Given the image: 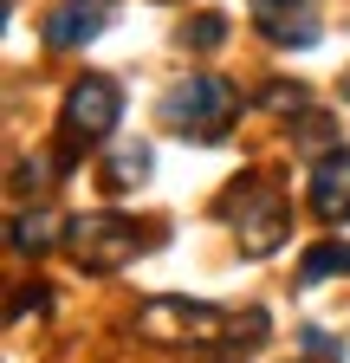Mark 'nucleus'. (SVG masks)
<instances>
[{"mask_svg":"<svg viewBox=\"0 0 350 363\" xmlns=\"http://www.w3.org/2000/svg\"><path fill=\"white\" fill-rule=\"evenodd\" d=\"M65 240H72V259L84 272H117L137 259V220H123V214H78L65 220Z\"/></svg>","mask_w":350,"mask_h":363,"instance_id":"4","label":"nucleus"},{"mask_svg":"<svg viewBox=\"0 0 350 363\" xmlns=\"http://www.w3.org/2000/svg\"><path fill=\"white\" fill-rule=\"evenodd\" d=\"M52 214H13V253H46L52 247Z\"/></svg>","mask_w":350,"mask_h":363,"instance_id":"10","label":"nucleus"},{"mask_svg":"<svg viewBox=\"0 0 350 363\" xmlns=\"http://www.w3.org/2000/svg\"><path fill=\"white\" fill-rule=\"evenodd\" d=\"M117 117H123V91H117L111 78H78V84L65 91V162H72L78 150L104 143V136L117 130Z\"/></svg>","mask_w":350,"mask_h":363,"instance_id":"3","label":"nucleus"},{"mask_svg":"<svg viewBox=\"0 0 350 363\" xmlns=\"http://www.w3.org/2000/svg\"><path fill=\"white\" fill-rule=\"evenodd\" d=\"M221 220L227 227H240V253H253V259H266V253H279L286 247V234H292V214H286V201H279V189H266V182H240V189H227L221 195Z\"/></svg>","mask_w":350,"mask_h":363,"instance_id":"2","label":"nucleus"},{"mask_svg":"<svg viewBox=\"0 0 350 363\" xmlns=\"http://www.w3.org/2000/svg\"><path fill=\"white\" fill-rule=\"evenodd\" d=\"M344 98H350V78H344Z\"/></svg>","mask_w":350,"mask_h":363,"instance_id":"13","label":"nucleus"},{"mask_svg":"<svg viewBox=\"0 0 350 363\" xmlns=\"http://www.w3.org/2000/svg\"><path fill=\"white\" fill-rule=\"evenodd\" d=\"M143 175H149V150H143V143H117V150H111V162H104V189L123 195V189H137Z\"/></svg>","mask_w":350,"mask_h":363,"instance_id":"9","label":"nucleus"},{"mask_svg":"<svg viewBox=\"0 0 350 363\" xmlns=\"http://www.w3.org/2000/svg\"><path fill=\"white\" fill-rule=\"evenodd\" d=\"M312 214L324 227H350V150H331L312 162Z\"/></svg>","mask_w":350,"mask_h":363,"instance_id":"6","label":"nucleus"},{"mask_svg":"<svg viewBox=\"0 0 350 363\" xmlns=\"http://www.w3.org/2000/svg\"><path fill=\"white\" fill-rule=\"evenodd\" d=\"M253 26L273 45H312L318 39V0H253Z\"/></svg>","mask_w":350,"mask_h":363,"instance_id":"7","label":"nucleus"},{"mask_svg":"<svg viewBox=\"0 0 350 363\" xmlns=\"http://www.w3.org/2000/svg\"><path fill=\"white\" fill-rule=\"evenodd\" d=\"M234 84L227 78H208V72H195V78H175V91L162 98V130H175V136H195V143H221L227 136V117H234Z\"/></svg>","mask_w":350,"mask_h":363,"instance_id":"1","label":"nucleus"},{"mask_svg":"<svg viewBox=\"0 0 350 363\" xmlns=\"http://www.w3.org/2000/svg\"><path fill=\"white\" fill-rule=\"evenodd\" d=\"M137 331L156 344H214L227 331V311L221 305H195V298H149Z\"/></svg>","mask_w":350,"mask_h":363,"instance_id":"5","label":"nucleus"},{"mask_svg":"<svg viewBox=\"0 0 350 363\" xmlns=\"http://www.w3.org/2000/svg\"><path fill=\"white\" fill-rule=\"evenodd\" d=\"M111 20V0H59V7L46 13V45L52 52H72V45L98 39Z\"/></svg>","mask_w":350,"mask_h":363,"instance_id":"8","label":"nucleus"},{"mask_svg":"<svg viewBox=\"0 0 350 363\" xmlns=\"http://www.w3.org/2000/svg\"><path fill=\"white\" fill-rule=\"evenodd\" d=\"M182 39H188V45H201V52H214V45L227 39V20H221V13H201V20H195Z\"/></svg>","mask_w":350,"mask_h":363,"instance_id":"12","label":"nucleus"},{"mask_svg":"<svg viewBox=\"0 0 350 363\" xmlns=\"http://www.w3.org/2000/svg\"><path fill=\"white\" fill-rule=\"evenodd\" d=\"M324 272H350V247L331 240V247H312V253H305V266H298V279H305V286H318Z\"/></svg>","mask_w":350,"mask_h":363,"instance_id":"11","label":"nucleus"}]
</instances>
